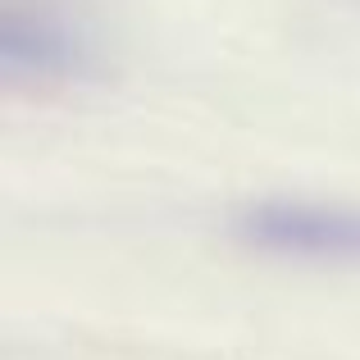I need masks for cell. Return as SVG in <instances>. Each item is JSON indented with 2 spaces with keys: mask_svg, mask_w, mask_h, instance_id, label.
<instances>
[{
  "mask_svg": "<svg viewBox=\"0 0 360 360\" xmlns=\"http://www.w3.org/2000/svg\"><path fill=\"white\" fill-rule=\"evenodd\" d=\"M96 69L91 41L51 9H0V73L14 82H78Z\"/></svg>",
  "mask_w": 360,
  "mask_h": 360,
  "instance_id": "7a4b0ae2",
  "label": "cell"
},
{
  "mask_svg": "<svg viewBox=\"0 0 360 360\" xmlns=\"http://www.w3.org/2000/svg\"><path fill=\"white\" fill-rule=\"evenodd\" d=\"M246 251L310 269H360V205L324 196H260L233 214Z\"/></svg>",
  "mask_w": 360,
  "mask_h": 360,
  "instance_id": "6da1fadb",
  "label": "cell"
}]
</instances>
